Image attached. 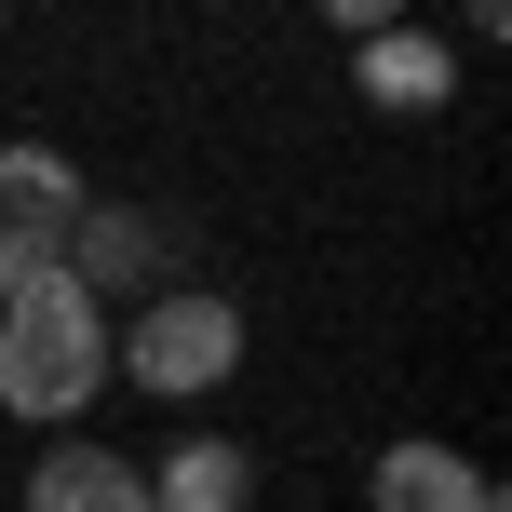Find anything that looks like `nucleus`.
<instances>
[{"mask_svg": "<svg viewBox=\"0 0 512 512\" xmlns=\"http://www.w3.org/2000/svg\"><path fill=\"white\" fill-rule=\"evenodd\" d=\"M0 405L27 432H68L81 405H108V297L68 270H41L27 297H0Z\"/></svg>", "mask_w": 512, "mask_h": 512, "instance_id": "obj_1", "label": "nucleus"}, {"mask_svg": "<svg viewBox=\"0 0 512 512\" xmlns=\"http://www.w3.org/2000/svg\"><path fill=\"white\" fill-rule=\"evenodd\" d=\"M108 364H122L149 405H216V391L243 378V297H216V283H162V297H135V324L108 337Z\"/></svg>", "mask_w": 512, "mask_h": 512, "instance_id": "obj_2", "label": "nucleus"}, {"mask_svg": "<svg viewBox=\"0 0 512 512\" xmlns=\"http://www.w3.org/2000/svg\"><path fill=\"white\" fill-rule=\"evenodd\" d=\"M68 283H95V297H162L176 283V230L135 203H81L68 216Z\"/></svg>", "mask_w": 512, "mask_h": 512, "instance_id": "obj_3", "label": "nucleus"}, {"mask_svg": "<svg viewBox=\"0 0 512 512\" xmlns=\"http://www.w3.org/2000/svg\"><path fill=\"white\" fill-rule=\"evenodd\" d=\"M364 512H512V499H499L486 459H459V445L405 432V445H378V472H364Z\"/></svg>", "mask_w": 512, "mask_h": 512, "instance_id": "obj_4", "label": "nucleus"}, {"mask_svg": "<svg viewBox=\"0 0 512 512\" xmlns=\"http://www.w3.org/2000/svg\"><path fill=\"white\" fill-rule=\"evenodd\" d=\"M351 81L364 108H391V122H432V108H459V41H432V27H378V41H351Z\"/></svg>", "mask_w": 512, "mask_h": 512, "instance_id": "obj_5", "label": "nucleus"}, {"mask_svg": "<svg viewBox=\"0 0 512 512\" xmlns=\"http://www.w3.org/2000/svg\"><path fill=\"white\" fill-rule=\"evenodd\" d=\"M27 512H149V459H122L95 432H54L27 459Z\"/></svg>", "mask_w": 512, "mask_h": 512, "instance_id": "obj_6", "label": "nucleus"}, {"mask_svg": "<svg viewBox=\"0 0 512 512\" xmlns=\"http://www.w3.org/2000/svg\"><path fill=\"white\" fill-rule=\"evenodd\" d=\"M81 203H95V189H81V162L54 149V135H0V230H54L68 243Z\"/></svg>", "mask_w": 512, "mask_h": 512, "instance_id": "obj_7", "label": "nucleus"}, {"mask_svg": "<svg viewBox=\"0 0 512 512\" xmlns=\"http://www.w3.org/2000/svg\"><path fill=\"white\" fill-rule=\"evenodd\" d=\"M149 512H256V459L230 432H189L149 459Z\"/></svg>", "mask_w": 512, "mask_h": 512, "instance_id": "obj_8", "label": "nucleus"}, {"mask_svg": "<svg viewBox=\"0 0 512 512\" xmlns=\"http://www.w3.org/2000/svg\"><path fill=\"white\" fill-rule=\"evenodd\" d=\"M41 270H68V243H54V230H0V297H27Z\"/></svg>", "mask_w": 512, "mask_h": 512, "instance_id": "obj_9", "label": "nucleus"}, {"mask_svg": "<svg viewBox=\"0 0 512 512\" xmlns=\"http://www.w3.org/2000/svg\"><path fill=\"white\" fill-rule=\"evenodd\" d=\"M310 14H324V27H337V41H378V27H405V14H418V0H310Z\"/></svg>", "mask_w": 512, "mask_h": 512, "instance_id": "obj_10", "label": "nucleus"}, {"mask_svg": "<svg viewBox=\"0 0 512 512\" xmlns=\"http://www.w3.org/2000/svg\"><path fill=\"white\" fill-rule=\"evenodd\" d=\"M459 14H472V41H499V27H512V0H459Z\"/></svg>", "mask_w": 512, "mask_h": 512, "instance_id": "obj_11", "label": "nucleus"}, {"mask_svg": "<svg viewBox=\"0 0 512 512\" xmlns=\"http://www.w3.org/2000/svg\"><path fill=\"white\" fill-rule=\"evenodd\" d=\"M41 14H68V0H41Z\"/></svg>", "mask_w": 512, "mask_h": 512, "instance_id": "obj_12", "label": "nucleus"}, {"mask_svg": "<svg viewBox=\"0 0 512 512\" xmlns=\"http://www.w3.org/2000/svg\"><path fill=\"white\" fill-rule=\"evenodd\" d=\"M0 14H14V0H0Z\"/></svg>", "mask_w": 512, "mask_h": 512, "instance_id": "obj_13", "label": "nucleus"}]
</instances>
